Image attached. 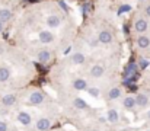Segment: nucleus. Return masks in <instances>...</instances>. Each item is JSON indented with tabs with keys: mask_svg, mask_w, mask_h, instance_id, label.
<instances>
[{
	"mask_svg": "<svg viewBox=\"0 0 150 131\" xmlns=\"http://www.w3.org/2000/svg\"><path fill=\"white\" fill-rule=\"evenodd\" d=\"M48 101L50 99H48L47 93L40 89H32L25 98V103L28 106H41V105L47 103Z\"/></svg>",
	"mask_w": 150,
	"mask_h": 131,
	"instance_id": "nucleus-1",
	"label": "nucleus"
},
{
	"mask_svg": "<svg viewBox=\"0 0 150 131\" xmlns=\"http://www.w3.org/2000/svg\"><path fill=\"white\" fill-rule=\"evenodd\" d=\"M52 123H54V117L47 115V114L40 115L37 120H34V127H32V130L34 131H51Z\"/></svg>",
	"mask_w": 150,
	"mask_h": 131,
	"instance_id": "nucleus-2",
	"label": "nucleus"
},
{
	"mask_svg": "<svg viewBox=\"0 0 150 131\" xmlns=\"http://www.w3.org/2000/svg\"><path fill=\"white\" fill-rule=\"evenodd\" d=\"M124 96V90L120 86H111L106 92H105V102L109 103V105H114L117 102L121 101V98Z\"/></svg>",
	"mask_w": 150,
	"mask_h": 131,
	"instance_id": "nucleus-3",
	"label": "nucleus"
},
{
	"mask_svg": "<svg viewBox=\"0 0 150 131\" xmlns=\"http://www.w3.org/2000/svg\"><path fill=\"white\" fill-rule=\"evenodd\" d=\"M15 120H16V123H18L19 125H22V127H31V125H32V121H34V117H32V114H31L29 111H26V109H19V111L16 112V115H15Z\"/></svg>",
	"mask_w": 150,
	"mask_h": 131,
	"instance_id": "nucleus-4",
	"label": "nucleus"
},
{
	"mask_svg": "<svg viewBox=\"0 0 150 131\" xmlns=\"http://www.w3.org/2000/svg\"><path fill=\"white\" fill-rule=\"evenodd\" d=\"M120 105H121V109L124 112H134L137 109V105H136V96L134 95H124L120 101Z\"/></svg>",
	"mask_w": 150,
	"mask_h": 131,
	"instance_id": "nucleus-5",
	"label": "nucleus"
},
{
	"mask_svg": "<svg viewBox=\"0 0 150 131\" xmlns=\"http://www.w3.org/2000/svg\"><path fill=\"white\" fill-rule=\"evenodd\" d=\"M105 120L108 124L111 125H120L121 124V114L118 109H115L114 106H109L106 109V114H105Z\"/></svg>",
	"mask_w": 150,
	"mask_h": 131,
	"instance_id": "nucleus-6",
	"label": "nucleus"
},
{
	"mask_svg": "<svg viewBox=\"0 0 150 131\" xmlns=\"http://www.w3.org/2000/svg\"><path fill=\"white\" fill-rule=\"evenodd\" d=\"M19 95L18 93H4L3 96H0V105L3 108H12L19 102Z\"/></svg>",
	"mask_w": 150,
	"mask_h": 131,
	"instance_id": "nucleus-7",
	"label": "nucleus"
},
{
	"mask_svg": "<svg viewBox=\"0 0 150 131\" xmlns=\"http://www.w3.org/2000/svg\"><path fill=\"white\" fill-rule=\"evenodd\" d=\"M134 96H136V105H137L139 109L146 111V109L150 106L149 93H146V92H137V95H134Z\"/></svg>",
	"mask_w": 150,
	"mask_h": 131,
	"instance_id": "nucleus-8",
	"label": "nucleus"
},
{
	"mask_svg": "<svg viewBox=\"0 0 150 131\" xmlns=\"http://www.w3.org/2000/svg\"><path fill=\"white\" fill-rule=\"evenodd\" d=\"M134 31L137 32V34H140V35H143V34H146V31L149 29V22H147V19L146 18H137L136 21H134Z\"/></svg>",
	"mask_w": 150,
	"mask_h": 131,
	"instance_id": "nucleus-9",
	"label": "nucleus"
},
{
	"mask_svg": "<svg viewBox=\"0 0 150 131\" xmlns=\"http://www.w3.org/2000/svg\"><path fill=\"white\" fill-rule=\"evenodd\" d=\"M70 103H71V108L76 109V111H88V109H89L88 102L83 101L82 98H77V96L71 98V99H70Z\"/></svg>",
	"mask_w": 150,
	"mask_h": 131,
	"instance_id": "nucleus-10",
	"label": "nucleus"
},
{
	"mask_svg": "<svg viewBox=\"0 0 150 131\" xmlns=\"http://www.w3.org/2000/svg\"><path fill=\"white\" fill-rule=\"evenodd\" d=\"M71 87H73V90H76V92H83V90H86V89L89 87V83H88V80L83 79V77H76V79L71 82Z\"/></svg>",
	"mask_w": 150,
	"mask_h": 131,
	"instance_id": "nucleus-11",
	"label": "nucleus"
},
{
	"mask_svg": "<svg viewBox=\"0 0 150 131\" xmlns=\"http://www.w3.org/2000/svg\"><path fill=\"white\" fill-rule=\"evenodd\" d=\"M105 74V67L102 64H93L89 70V76L92 79H102Z\"/></svg>",
	"mask_w": 150,
	"mask_h": 131,
	"instance_id": "nucleus-12",
	"label": "nucleus"
},
{
	"mask_svg": "<svg viewBox=\"0 0 150 131\" xmlns=\"http://www.w3.org/2000/svg\"><path fill=\"white\" fill-rule=\"evenodd\" d=\"M38 40H40V42L42 44H51L55 40V35L51 31H48V29H44V31H41L38 34Z\"/></svg>",
	"mask_w": 150,
	"mask_h": 131,
	"instance_id": "nucleus-13",
	"label": "nucleus"
},
{
	"mask_svg": "<svg viewBox=\"0 0 150 131\" xmlns=\"http://www.w3.org/2000/svg\"><path fill=\"white\" fill-rule=\"evenodd\" d=\"M70 61H71V64H74V66H83V64L86 63V55H85L82 51H76V52L71 54Z\"/></svg>",
	"mask_w": 150,
	"mask_h": 131,
	"instance_id": "nucleus-14",
	"label": "nucleus"
},
{
	"mask_svg": "<svg viewBox=\"0 0 150 131\" xmlns=\"http://www.w3.org/2000/svg\"><path fill=\"white\" fill-rule=\"evenodd\" d=\"M98 41H99V44H111L112 42V34L108 31V29H100L99 32H98Z\"/></svg>",
	"mask_w": 150,
	"mask_h": 131,
	"instance_id": "nucleus-15",
	"label": "nucleus"
},
{
	"mask_svg": "<svg viewBox=\"0 0 150 131\" xmlns=\"http://www.w3.org/2000/svg\"><path fill=\"white\" fill-rule=\"evenodd\" d=\"M45 23H47V26H48V28H51V29L58 28V26H60V23H61V18H60L58 15H55V13H51V15H48V16H47Z\"/></svg>",
	"mask_w": 150,
	"mask_h": 131,
	"instance_id": "nucleus-16",
	"label": "nucleus"
},
{
	"mask_svg": "<svg viewBox=\"0 0 150 131\" xmlns=\"http://www.w3.org/2000/svg\"><path fill=\"white\" fill-rule=\"evenodd\" d=\"M37 58H38V63H41V64H47V63H50V61H51V52H50V50H45V48L40 50V51H38V55H37Z\"/></svg>",
	"mask_w": 150,
	"mask_h": 131,
	"instance_id": "nucleus-17",
	"label": "nucleus"
},
{
	"mask_svg": "<svg viewBox=\"0 0 150 131\" xmlns=\"http://www.w3.org/2000/svg\"><path fill=\"white\" fill-rule=\"evenodd\" d=\"M136 42H137V47L140 48V50H147L150 47V37L149 35H139L137 37V40H136Z\"/></svg>",
	"mask_w": 150,
	"mask_h": 131,
	"instance_id": "nucleus-18",
	"label": "nucleus"
},
{
	"mask_svg": "<svg viewBox=\"0 0 150 131\" xmlns=\"http://www.w3.org/2000/svg\"><path fill=\"white\" fill-rule=\"evenodd\" d=\"M12 77V72L7 66H0V83H6L9 82V79Z\"/></svg>",
	"mask_w": 150,
	"mask_h": 131,
	"instance_id": "nucleus-19",
	"label": "nucleus"
},
{
	"mask_svg": "<svg viewBox=\"0 0 150 131\" xmlns=\"http://www.w3.org/2000/svg\"><path fill=\"white\" fill-rule=\"evenodd\" d=\"M12 16H13L12 10H9V9H0V22L1 23L9 22L12 19Z\"/></svg>",
	"mask_w": 150,
	"mask_h": 131,
	"instance_id": "nucleus-20",
	"label": "nucleus"
},
{
	"mask_svg": "<svg viewBox=\"0 0 150 131\" xmlns=\"http://www.w3.org/2000/svg\"><path fill=\"white\" fill-rule=\"evenodd\" d=\"M86 92L91 95V98H93V99H99L100 98V89L98 86H91L86 89Z\"/></svg>",
	"mask_w": 150,
	"mask_h": 131,
	"instance_id": "nucleus-21",
	"label": "nucleus"
},
{
	"mask_svg": "<svg viewBox=\"0 0 150 131\" xmlns=\"http://www.w3.org/2000/svg\"><path fill=\"white\" fill-rule=\"evenodd\" d=\"M86 42H88V45H89L91 48H98L100 45L99 41H98V38H96V37H92V35L86 38Z\"/></svg>",
	"mask_w": 150,
	"mask_h": 131,
	"instance_id": "nucleus-22",
	"label": "nucleus"
},
{
	"mask_svg": "<svg viewBox=\"0 0 150 131\" xmlns=\"http://www.w3.org/2000/svg\"><path fill=\"white\" fill-rule=\"evenodd\" d=\"M0 131H16L7 121L4 120H0Z\"/></svg>",
	"mask_w": 150,
	"mask_h": 131,
	"instance_id": "nucleus-23",
	"label": "nucleus"
},
{
	"mask_svg": "<svg viewBox=\"0 0 150 131\" xmlns=\"http://www.w3.org/2000/svg\"><path fill=\"white\" fill-rule=\"evenodd\" d=\"M147 66H149V63H147V60H144V58H142V60H140V67H142V69H146Z\"/></svg>",
	"mask_w": 150,
	"mask_h": 131,
	"instance_id": "nucleus-24",
	"label": "nucleus"
},
{
	"mask_svg": "<svg viewBox=\"0 0 150 131\" xmlns=\"http://www.w3.org/2000/svg\"><path fill=\"white\" fill-rule=\"evenodd\" d=\"M144 120L150 123V109H146V114H144Z\"/></svg>",
	"mask_w": 150,
	"mask_h": 131,
	"instance_id": "nucleus-25",
	"label": "nucleus"
},
{
	"mask_svg": "<svg viewBox=\"0 0 150 131\" xmlns=\"http://www.w3.org/2000/svg\"><path fill=\"white\" fill-rule=\"evenodd\" d=\"M144 13H146V16H149L150 18V3L149 4H146V7H144Z\"/></svg>",
	"mask_w": 150,
	"mask_h": 131,
	"instance_id": "nucleus-26",
	"label": "nucleus"
},
{
	"mask_svg": "<svg viewBox=\"0 0 150 131\" xmlns=\"http://www.w3.org/2000/svg\"><path fill=\"white\" fill-rule=\"evenodd\" d=\"M3 29H4V23H1V22H0V34L3 32Z\"/></svg>",
	"mask_w": 150,
	"mask_h": 131,
	"instance_id": "nucleus-27",
	"label": "nucleus"
},
{
	"mask_svg": "<svg viewBox=\"0 0 150 131\" xmlns=\"http://www.w3.org/2000/svg\"><path fill=\"white\" fill-rule=\"evenodd\" d=\"M122 131H136V130H131V128H127V130H122Z\"/></svg>",
	"mask_w": 150,
	"mask_h": 131,
	"instance_id": "nucleus-28",
	"label": "nucleus"
},
{
	"mask_svg": "<svg viewBox=\"0 0 150 131\" xmlns=\"http://www.w3.org/2000/svg\"><path fill=\"white\" fill-rule=\"evenodd\" d=\"M144 131H150V128H147V130H144Z\"/></svg>",
	"mask_w": 150,
	"mask_h": 131,
	"instance_id": "nucleus-29",
	"label": "nucleus"
}]
</instances>
